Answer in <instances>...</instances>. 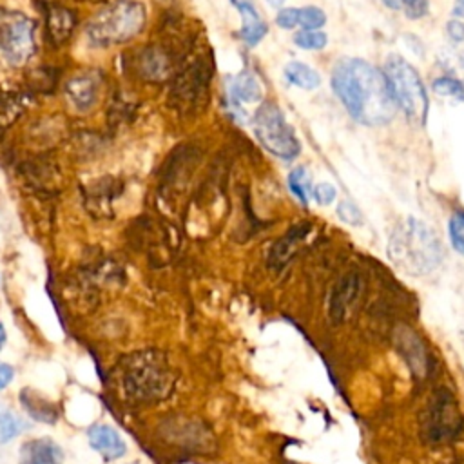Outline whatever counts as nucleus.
Here are the masks:
<instances>
[{
  "instance_id": "obj_1",
  "label": "nucleus",
  "mask_w": 464,
  "mask_h": 464,
  "mask_svg": "<svg viewBox=\"0 0 464 464\" xmlns=\"http://www.w3.org/2000/svg\"><path fill=\"white\" fill-rule=\"evenodd\" d=\"M332 87L348 114L362 125H384L395 116L397 105L382 71L362 58H339Z\"/></svg>"
},
{
  "instance_id": "obj_2",
  "label": "nucleus",
  "mask_w": 464,
  "mask_h": 464,
  "mask_svg": "<svg viewBox=\"0 0 464 464\" xmlns=\"http://www.w3.org/2000/svg\"><path fill=\"white\" fill-rule=\"evenodd\" d=\"M390 259L408 274H426L442 259V245L431 227L417 218H406L390 236Z\"/></svg>"
},
{
  "instance_id": "obj_3",
  "label": "nucleus",
  "mask_w": 464,
  "mask_h": 464,
  "mask_svg": "<svg viewBox=\"0 0 464 464\" xmlns=\"http://www.w3.org/2000/svg\"><path fill=\"white\" fill-rule=\"evenodd\" d=\"M382 74L388 82L395 105L401 107L411 121L424 125L430 102L419 72L401 54H390L384 62Z\"/></svg>"
},
{
  "instance_id": "obj_4",
  "label": "nucleus",
  "mask_w": 464,
  "mask_h": 464,
  "mask_svg": "<svg viewBox=\"0 0 464 464\" xmlns=\"http://www.w3.org/2000/svg\"><path fill=\"white\" fill-rule=\"evenodd\" d=\"M145 24V9L134 0H118L100 11L87 27L94 45H112L132 38Z\"/></svg>"
},
{
  "instance_id": "obj_5",
  "label": "nucleus",
  "mask_w": 464,
  "mask_h": 464,
  "mask_svg": "<svg viewBox=\"0 0 464 464\" xmlns=\"http://www.w3.org/2000/svg\"><path fill=\"white\" fill-rule=\"evenodd\" d=\"M254 132L259 143L281 160H292L299 154L301 145L294 134V129L288 125L281 109L265 102L254 114Z\"/></svg>"
},
{
  "instance_id": "obj_6",
  "label": "nucleus",
  "mask_w": 464,
  "mask_h": 464,
  "mask_svg": "<svg viewBox=\"0 0 464 464\" xmlns=\"http://www.w3.org/2000/svg\"><path fill=\"white\" fill-rule=\"evenodd\" d=\"M91 448L100 453L105 460H116L125 455L127 444L121 435L109 424H94L87 431Z\"/></svg>"
},
{
  "instance_id": "obj_7",
  "label": "nucleus",
  "mask_w": 464,
  "mask_h": 464,
  "mask_svg": "<svg viewBox=\"0 0 464 464\" xmlns=\"http://www.w3.org/2000/svg\"><path fill=\"white\" fill-rule=\"evenodd\" d=\"M232 4L236 5V9L239 11L241 20H243L241 33H239L241 40L246 45H250V47L257 45L263 40V36L266 34V31H268L265 20L257 13V9L252 4V0H232Z\"/></svg>"
},
{
  "instance_id": "obj_8",
  "label": "nucleus",
  "mask_w": 464,
  "mask_h": 464,
  "mask_svg": "<svg viewBox=\"0 0 464 464\" xmlns=\"http://www.w3.org/2000/svg\"><path fill=\"white\" fill-rule=\"evenodd\" d=\"M0 45L5 56L13 60L24 58L31 49V33L25 22H16L0 27Z\"/></svg>"
},
{
  "instance_id": "obj_9",
  "label": "nucleus",
  "mask_w": 464,
  "mask_h": 464,
  "mask_svg": "<svg viewBox=\"0 0 464 464\" xmlns=\"http://www.w3.org/2000/svg\"><path fill=\"white\" fill-rule=\"evenodd\" d=\"M62 450L49 439H34L22 446L20 464H62Z\"/></svg>"
},
{
  "instance_id": "obj_10",
  "label": "nucleus",
  "mask_w": 464,
  "mask_h": 464,
  "mask_svg": "<svg viewBox=\"0 0 464 464\" xmlns=\"http://www.w3.org/2000/svg\"><path fill=\"white\" fill-rule=\"evenodd\" d=\"M228 92H230V98L239 103V102H246V103H252V102H259L261 96H263V91H261V85L259 82L256 80V76L248 71H243L239 74H236L230 82H228Z\"/></svg>"
},
{
  "instance_id": "obj_11",
  "label": "nucleus",
  "mask_w": 464,
  "mask_h": 464,
  "mask_svg": "<svg viewBox=\"0 0 464 464\" xmlns=\"http://www.w3.org/2000/svg\"><path fill=\"white\" fill-rule=\"evenodd\" d=\"M285 76L292 85L312 91L321 85V74L303 62H290L285 67Z\"/></svg>"
},
{
  "instance_id": "obj_12",
  "label": "nucleus",
  "mask_w": 464,
  "mask_h": 464,
  "mask_svg": "<svg viewBox=\"0 0 464 464\" xmlns=\"http://www.w3.org/2000/svg\"><path fill=\"white\" fill-rule=\"evenodd\" d=\"M20 401H22L25 411L40 422H54L58 417V411L54 410V406L47 404V401H44L33 390H24L20 395Z\"/></svg>"
},
{
  "instance_id": "obj_13",
  "label": "nucleus",
  "mask_w": 464,
  "mask_h": 464,
  "mask_svg": "<svg viewBox=\"0 0 464 464\" xmlns=\"http://www.w3.org/2000/svg\"><path fill=\"white\" fill-rule=\"evenodd\" d=\"M288 187L303 205H308V198L312 196V179L304 167H295L288 174Z\"/></svg>"
},
{
  "instance_id": "obj_14",
  "label": "nucleus",
  "mask_w": 464,
  "mask_h": 464,
  "mask_svg": "<svg viewBox=\"0 0 464 464\" xmlns=\"http://www.w3.org/2000/svg\"><path fill=\"white\" fill-rule=\"evenodd\" d=\"M24 428L25 422L7 406L0 404V444H5L11 439H14Z\"/></svg>"
},
{
  "instance_id": "obj_15",
  "label": "nucleus",
  "mask_w": 464,
  "mask_h": 464,
  "mask_svg": "<svg viewBox=\"0 0 464 464\" xmlns=\"http://www.w3.org/2000/svg\"><path fill=\"white\" fill-rule=\"evenodd\" d=\"M431 89L439 96H448V98H457L464 100V83L457 78L451 76H440L431 83Z\"/></svg>"
},
{
  "instance_id": "obj_16",
  "label": "nucleus",
  "mask_w": 464,
  "mask_h": 464,
  "mask_svg": "<svg viewBox=\"0 0 464 464\" xmlns=\"http://www.w3.org/2000/svg\"><path fill=\"white\" fill-rule=\"evenodd\" d=\"M324 24H326V14L319 7L306 5V7L297 9V25H301L303 29L317 31Z\"/></svg>"
},
{
  "instance_id": "obj_17",
  "label": "nucleus",
  "mask_w": 464,
  "mask_h": 464,
  "mask_svg": "<svg viewBox=\"0 0 464 464\" xmlns=\"http://www.w3.org/2000/svg\"><path fill=\"white\" fill-rule=\"evenodd\" d=\"M328 38L324 33L321 31H310V29H303L294 36V44L297 47L303 49H323L326 45Z\"/></svg>"
},
{
  "instance_id": "obj_18",
  "label": "nucleus",
  "mask_w": 464,
  "mask_h": 464,
  "mask_svg": "<svg viewBox=\"0 0 464 464\" xmlns=\"http://www.w3.org/2000/svg\"><path fill=\"white\" fill-rule=\"evenodd\" d=\"M450 239L457 252L464 256V212L457 210L450 219Z\"/></svg>"
},
{
  "instance_id": "obj_19",
  "label": "nucleus",
  "mask_w": 464,
  "mask_h": 464,
  "mask_svg": "<svg viewBox=\"0 0 464 464\" xmlns=\"http://www.w3.org/2000/svg\"><path fill=\"white\" fill-rule=\"evenodd\" d=\"M337 216L341 218V221L348 223V225H361L362 223V214L357 208L355 203H352L350 199H343L337 207Z\"/></svg>"
},
{
  "instance_id": "obj_20",
  "label": "nucleus",
  "mask_w": 464,
  "mask_h": 464,
  "mask_svg": "<svg viewBox=\"0 0 464 464\" xmlns=\"http://www.w3.org/2000/svg\"><path fill=\"white\" fill-rule=\"evenodd\" d=\"M401 9L411 20L422 18L428 13V0H401Z\"/></svg>"
},
{
  "instance_id": "obj_21",
  "label": "nucleus",
  "mask_w": 464,
  "mask_h": 464,
  "mask_svg": "<svg viewBox=\"0 0 464 464\" xmlns=\"http://www.w3.org/2000/svg\"><path fill=\"white\" fill-rule=\"evenodd\" d=\"M312 194H314V199H315L319 205H323V207L330 205V203L335 199V196H337L335 187H334L332 183H319V185H315Z\"/></svg>"
},
{
  "instance_id": "obj_22",
  "label": "nucleus",
  "mask_w": 464,
  "mask_h": 464,
  "mask_svg": "<svg viewBox=\"0 0 464 464\" xmlns=\"http://www.w3.org/2000/svg\"><path fill=\"white\" fill-rule=\"evenodd\" d=\"M276 24L283 29H292L297 25V9L294 7H283L279 9L277 16H276Z\"/></svg>"
},
{
  "instance_id": "obj_23",
  "label": "nucleus",
  "mask_w": 464,
  "mask_h": 464,
  "mask_svg": "<svg viewBox=\"0 0 464 464\" xmlns=\"http://www.w3.org/2000/svg\"><path fill=\"white\" fill-rule=\"evenodd\" d=\"M446 31L453 42H457V44L464 42V24L460 20H450L446 25Z\"/></svg>"
},
{
  "instance_id": "obj_24",
  "label": "nucleus",
  "mask_w": 464,
  "mask_h": 464,
  "mask_svg": "<svg viewBox=\"0 0 464 464\" xmlns=\"http://www.w3.org/2000/svg\"><path fill=\"white\" fill-rule=\"evenodd\" d=\"M13 377H14L13 366L0 361V390H4L13 381Z\"/></svg>"
},
{
  "instance_id": "obj_25",
  "label": "nucleus",
  "mask_w": 464,
  "mask_h": 464,
  "mask_svg": "<svg viewBox=\"0 0 464 464\" xmlns=\"http://www.w3.org/2000/svg\"><path fill=\"white\" fill-rule=\"evenodd\" d=\"M453 14H455V16H460V18H464V0H455V5H453Z\"/></svg>"
},
{
  "instance_id": "obj_26",
  "label": "nucleus",
  "mask_w": 464,
  "mask_h": 464,
  "mask_svg": "<svg viewBox=\"0 0 464 464\" xmlns=\"http://www.w3.org/2000/svg\"><path fill=\"white\" fill-rule=\"evenodd\" d=\"M390 9H401V0H382Z\"/></svg>"
},
{
  "instance_id": "obj_27",
  "label": "nucleus",
  "mask_w": 464,
  "mask_h": 464,
  "mask_svg": "<svg viewBox=\"0 0 464 464\" xmlns=\"http://www.w3.org/2000/svg\"><path fill=\"white\" fill-rule=\"evenodd\" d=\"M4 343H5V328H4V324L0 323V348L4 346Z\"/></svg>"
},
{
  "instance_id": "obj_28",
  "label": "nucleus",
  "mask_w": 464,
  "mask_h": 464,
  "mask_svg": "<svg viewBox=\"0 0 464 464\" xmlns=\"http://www.w3.org/2000/svg\"><path fill=\"white\" fill-rule=\"evenodd\" d=\"M268 4H270L272 7H281V5L285 4V0H268Z\"/></svg>"
},
{
  "instance_id": "obj_29",
  "label": "nucleus",
  "mask_w": 464,
  "mask_h": 464,
  "mask_svg": "<svg viewBox=\"0 0 464 464\" xmlns=\"http://www.w3.org/2000/svg\"><path fill=\"white\" fill-rule=\"evenodd\" d=\"M130 464H138V462H130Z\"/></svg>"
}]
</instances>
